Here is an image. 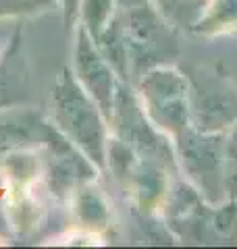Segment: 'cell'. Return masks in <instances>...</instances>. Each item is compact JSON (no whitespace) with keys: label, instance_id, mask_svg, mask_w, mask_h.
Masks as SVG:
<instances>
[{"label":"cell","instance_id":"obj_1","mask_svg":"<svg viewBox=\"0 0 237 249\" xmlns=\"http://www.w3.org/2000/svg\"><path fill=\"white\" fill-rule=\"evenodd\" d=\"M50 123L98 170L106 168L108 119L94 98L81 88L71 69L57 75L48 100Z\"/></svg>","mask_w":237,"mask_h":249},{"label":"cell","instance_id":"obj_2","mask_svg":"<svg viewBox=\"0 0 237 249\" xmlns=\"http://www.w3.org/2000/svg\"><path fill=\"white\" fill-rule=\"evenodd\" d=\"M144 112L154 127L179 137L187 129V83L171 67H154L139 77Z\"/></svg>","mask_w":237,"mask_h":249},{"label":"cell","instance_id":"obj_3","mask_svg":"<svg viewBox=\"0 0 237 249\" xmlns=\"http://www.w3.org/2000/svg\"><path fill=\"white\" fill-rule=\"evenodd\" d=\"M75 79L81 83V88L94 98V102L100 106V110L110 123V116L115 110L117 93L121 89L118 73L113 67L104 52L98 48V44L92 40L90 34L79 23H75V37H73V65H71Z\"/></svg>","mask_w":237,"mask_h":249},{"label":"cell","instance_id":"obj_4","mask_svg":"<svg viewBox=\"0 0 237 249\" xmlns=\"http://www.w3.org/2000/svg\"><path fill=\"white\" fill-rule=\"evenodd\" d=\"M40 152H44L42 162L46 191L57 199H69L77 187L92 183L96 178L98 168L59 131Z\"/></svg>","mask_w":237,"mask_h":249},{"label":"cell","instance_id":"obj_5","mask_svg":"<svg viewBox=\"0 0 237 249\" xmlns=\"http://www.w3.org/2000/svg\"><path fill=\"white\" fill-rule=\"evenodd\" d=\"M57 133L50 119L29 108L0 112V164L21 152H40Z\"/></svg>","mask_w":237,"mask_h":249},{"label":"cell","instance_id":"obj_6","mask_svg":"<svg viewBox=\"0 0 237 249\" xmlns=\"http://www.w3.org/2000/svg\"><path fill=\"white\" fill-rule=\"evenodd\" d=\"M177 139L181 142V154L189 173L200 178L204 177V187H208L210 178L218 175L220 158H223L217 139L206 135H189L187 131H183Z\"/></svg>","mask_w":237,"mask_h":249},{"label":"cell","instance_id":"obj_7","mask_svg":"<svg viewBox=\"0 0 237 249\" xmlns=\"http://www.w3.org/2000/svg\"><path fill=\"white\" fill-rule=\"evenodd\" d=\"M69 208L73 220L83 232H102L110 222V208L104 196L94 189L92 183H85L69 196Z\"/></svg>","mask_w":237,"mask_h":249},{"label":"cell","instance_id":"obj_8","mask_svg":"<svg viewBox=\"0 0 237 249\" xmlns=\"http://www.w3.org/2000/svg\"><path fill=\"white\" fill-rule=\"evenodd\" d=\"M237 27V0H215L206 17L200 21L202 31H225Z\"/></svg>","mask_w":237,"mask_h":249},{"label":"cell","instance_id":"obj_9","mask_svg":"<svg viewBox=\"0 0 237 249\" xmlns=\"http://www.w3.org/2000/svg\"><path fill=\"white\" fill-rule=\"evenodd\" d=\"M57 2L59 0H0V19L42 13Z\"/></svg>","mask_w":237,"mask_h":249},{"label":"cell","instance_id":"obj_10","mask_svg":"<svg viewBox=\"0 0 237 249\" xmlns=\"http://www.w3.org/2000/svg\"><path fill=\"white\" fill-rule=\"evenodd\" d=\"M189 2H204V0H189Z\"/></svg>","mask_w":237,"mask_h":249}]
</instances>
